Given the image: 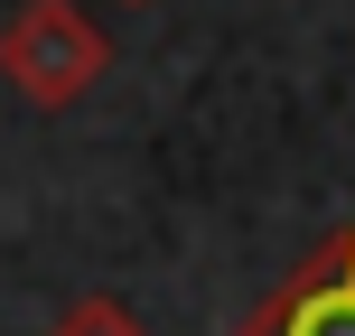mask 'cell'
Listing matches in <instances>:
<instances>
[{
	"instance_id": "cell-3",
	"label": "cell",
	"mask_w": 355,
	"mask_h": 336,
	"mask_svg": "<svg viewBox=\"0 0 355 336\" xmlns=\"http://www.w3.org/2000/svg\"><path fill=\"white\" fill-rule=\"evenodd\" d=\"M47 336H150V327H141V308H122V299H75Z\"/></svg>"
},
{
	"instance_id": "cell-2",
	"label": "cell",
	"mask_w": 355,
	"mask_h": 336,
	"mask_svg": "<svg viewBox=\"0 0 355 336\" xmlns=\"http://www.w3.org/2000/svg\"><path fill=\"white\" fill-rule=\"evenodd\" d=\"M234 336H355V206L271 299H252V318Z\"/></svg>"
},
{
	"instance_id": "cell-4",
	"label": "cell",
	"mask_w": 355,
	"mask_h": 336,
	"mask_svg": "<svg viewBox=\"0 0 355 336\" xmlns=\"http://www.w3.org/2000/svg\"><path fill=\"white\" fill-rule=\"evenodd\" d=\"M122 10H150V0H122Z\"/></svg>"
},
{
	"instance_id": "cell-1",
	"label": "cell",
	"mask_w": 355,
	"mask_h": 336,
	"mask_svg": "<svg viewBox=\"0 0 355 336\" xmlns=\"http://www.w3.org/2000/svg\"><path fill=\"white\" fill-rule=\"evenodd\" d=\"M103 66H112V37L94 28L85 0H19L10 28H0V75H10V94L37 103V112L85 103V94L103 85Z\"/></svg>"
}]
</instances>
